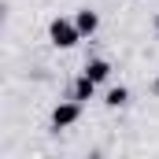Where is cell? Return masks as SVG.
<instances>
[{
  "mask_svg": "<svg viewBox=\"0 0 159 159\" xmlns=\"http://www.w3.org/2000/svg\"><path fill=\"white\" fill-rule=\"evenodd\" d=\"M48 41L56 44V48H74L81 41V30L74 19H52L48 22Z\"/></svg>",
  "mask_w": 159,
  "mask_h": 159,
  "instance_id": "6da1fadb",
  "label": "cell"
},
{
  "mask_svg": "<svg viewBox=\"0 0 159 159\" xmlns=\"http://www.w3.org/2000/svg\"><path fill=\"white\" fill-rule=\"evenodd\" d=\"M78 119H81V100H74V96L52 107V129H67V126H74Z\"/></svg>",
  "mask_w": 159,
  "mask_h": 159,
  "instance_id": "7a4b0ae2",
  "label": "cell"
},
{
  "mask_svg": "<svg viewBox=\"0 0 159 159\" xmlns=\"http://www.w3.org/2000/svg\"><path fill=\"white\" fill-rule=\"evenodd\" d=\"M74 22H78L81 37H93V34L100 30V15H96V11H89V7H81L78 15H74Z\"/></svg>",
  "mask_w": 159,
  "mask_h": 159,
  "instance_id": "3957f363",
  "label": "cell"
},
{
  "mask_svg": "<svg viewBox=\"0 0 159 159\" xmlns=\"http://www.w3.org/2000/svg\"><path fill=\"white\" fill-rule=\"evenodd\" d=\"M70 96L81 100V104H85V100H93V96H96V81L89 78V74H78V81L70 85Z\"/></svg>",
  "mask_w": 159,
  "mask_h": 159,
  "instance_id": "277c9868",
  "label": "cell"
},
{
  "mask_svg": "<svg viewBox=\"0 0 159 159\" xmlns=\"http://www.w3.org/2000/svg\"><path fill=\"white\" fill-rule=\"evenodd\" d=\"M81 74H89V78L100 85V81H107V78H111V63H107V59H89V63L81 67Z\"/></svg>",
  "mask_w": 159,
  "mask_h": 159,
  "instance_id": "5b68a950",
  "label": "cell"
},
{
  "mask_svg": "<svg viewBox=\"0 0 159 159\" xmlns=\"http://www.w3.org/2000/svg\"><path fill=\"white\" fill-rule=\"evenodd\" d=\"M126 100H129V89H126V85L107 89V96H104V104H107V107H126Z\"/></svg>",
  "mask_w": 159,
  "mask_h": 159,
  "instance_id": "8992f818",
  "label": "cell"
},
{
  "mask_svg": "<svg viewBox=\"0 0 159 159\" xmlns=\"http://www.w3.org/2000/svg\"><path fill=\"white\" fill-rule=\"evenodd\" d=\"M152 93H159V78H156V81H152Z\"/></svg>",
  "mask_w": 159,
  "mask_h": 159,
  "instance_id": "52a82bcc",
  "label": "cell"
},
{
  "mask_svg": "<svg viewBox=\"0 0 159 159\" xmlns=\"http://www.w3.org/2000/svg\"><path fill=\"white\" fill-rule=\"evenodd\" d=\"M156 37H159V15H156Z\"/></svg>",
  "mask_w": 159,
  "mask_h": 159,
  "instance_id": "ba28073f",
  "label": "cell"
}]
</instances>
